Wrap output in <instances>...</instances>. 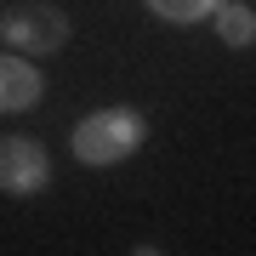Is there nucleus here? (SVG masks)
Returning a JSON list of instances; mask_svg holds the SVG:
<instances>
[{
    "instance_id": "1",
    "label": "nucleus",
    "mask_w": 256,
    "mask_h": 256,
    "mask_svg": "<svg viewBox=\"0 0 256 256\" xmlns=\"http://www.w3.org/2000/svg\"><path fill=\"white\" fill-rule=\"evenodd\" d=\"M148 126L137 108H102V114H86L74 126V160L80 165H120L142 148Z\"/></svg>"
},
{
    "instance_id": "4",
    "label": "nucleus",
    "mask_w": 256,
    "mask_h": 256,
    "mask_svg": "<svg viewBox=\"0 0 256 256\" xmlns=\"http://www.w3.org/2000/svg\"><path fill=\"white\" fill-rule=\"evenodd\" d=\"M40 92H46V80H40L34 63H23V52H18V57H0V114L34 108Z\"/></svg>"
},
{
    "instance_id": "5",
    "label": "nucleus",
    "mask_w": 256,
    "mask_h": 256,
    "mask_svg": "<svg viewBox=\"0 0 256 256\" xmlns=\"http://www.w3.org/2000/svg\"><path fill=\"white\" fill-rule=\"evenodd\" d=\"M216 34L228 46H250L256 40V12L250 6H216Z\"/></svg>"
},
{
    "instance_id": "6",
    "label": "nucleus",
    "mask_w": 256,
    "mask_h": 256,
    "mask_svg": "<svg viewBox=\"0 0 256 256\" xmlns=\"http://www.w3.org/2000/svg\"><path fill=\"white\" fill-rule=\"evenodd\" d=\"M154 6V18H165V23H200V18H210V12L222 6V0H148Z\"/></svg>"
},
{
    "instance_id": "2",
    "label": "nucleus",
    "mask_w": 256,
    "mask_h": 256,
    "mask_svg": "<svg viewBox=\"0 0 256 256\" xmlns=\"http://www.w3.org/2000/svg\"><path fill=\"white\" fill-rule=\"evenodd\" d=\"M0 40L23 57H52L68 40V18L57 6H46V0H23V6L0 12Z\"/></svg>"
},
{
    "instance_id": "3",
    "label": "nucleus",
    "mask_w": 256,
    "mask_h": 256,
    "mask_svg": "<svg viewBox=\"0 0 256 256\" xmlns=\"http://www.w3.org/2000/svg\"><path fill=\"white\" fill-rule=\"evenodd\" d=\"M52 182V160L34 137H0V188L18 194V200H34L40 188Z\"/></svg>"
}]
</instances>
